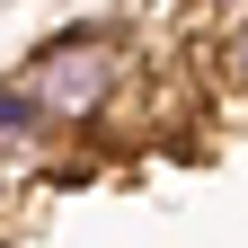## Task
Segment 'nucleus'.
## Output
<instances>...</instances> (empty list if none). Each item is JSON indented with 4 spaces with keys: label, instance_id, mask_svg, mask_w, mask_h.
<instances>
[{
    "label": "nucleus",
    "instance_id": "nucleus-3",
    "mask_svg": "<svg viewBox=\"0 0 248 248\" xmlns=\"http://www.w3.org/2000/svg\"><path fill=\"white\" fill-rule=\"evenodd\" d=\"M222 80H231V89H248V9L222 27Z\"/></svg>",
    "mask_w": 248,
    "mask_h": 248
},
{
    "label": "nucleus",
    "instance_id": "nucleus-4",
    "mask_svg": "<svg viewBox=\"0 0 248 248\" xmlns=\"http://www.w3.org/2000/svg\"><path fill=\"white\" fill-rule=\"evenodd\" d=\"M9 186H18V177H9V160H0V204H9Z\"/></svg>",
    "mask_w": 248,
    "mask_h": 248
},
{
    "label": "nucleus",
    "instance_id": "nucleus-2",
    "mask_svg": "<svg viewBox=\"0 0 248 248\" xmlns=\"http://www.w3.org/2000/svg\"><path fill=\"white\" fill-rule=\"evenodd\" d=\"M45 142H53V124L36 115V98H27L18 71H9V80H0V160H9V177H18L27 151H45Z\"/></svg>",
    "mask_w": 248,
    "mask_h": 248
},
{
    "label": "nucleus",
    "instance_id": "nucleus-1",
    "mask_svg": "<svg viewBox=\"0 0 248 248\" xmlns=\"http://www.w3.org/2000/svg\"><path fill=\"white\" fill-rule=\"evenodd\" d=\"M18 89L36 98V115L53 133H89V124H107L115 98L133 89V53H124L115 27H62V36H45L18 62Z\"/></svg>",
    "mask_w": 248,
    "mask_h": 248
}]
</instances>
